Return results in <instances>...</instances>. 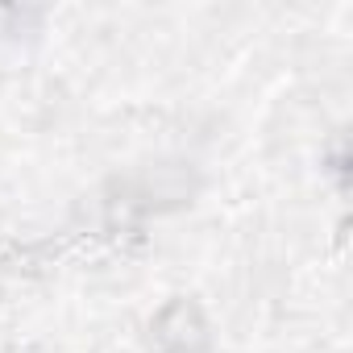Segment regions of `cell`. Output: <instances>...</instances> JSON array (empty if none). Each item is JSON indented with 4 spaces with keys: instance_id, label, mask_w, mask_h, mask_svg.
<instances>
[{
    "instance_id": "obj_1",
    "label": "cell",
    "mask_w": 353,
    "mask_h": 353,
    "mask_svg": "<svg viewBox=\"0 0 353 353\" xmlns=\"http://www.w3.org/2000/svg\"><path fill=\"white\" fill-rule=\"evenodd\" d=\"M154 341H158L162 353H200V349L208 345V328H204L200 307L188 303V299H174V303L158 316Z\"/></svg>"
}]
</instances>
